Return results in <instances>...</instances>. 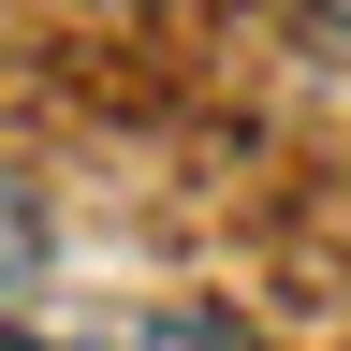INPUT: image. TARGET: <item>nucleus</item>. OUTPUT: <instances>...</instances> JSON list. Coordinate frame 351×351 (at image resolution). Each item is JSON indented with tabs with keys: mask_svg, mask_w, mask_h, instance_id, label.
Masks as SVG:
<instances>
[{
	"mask_svg": "<svg viewBox=\"0 0 351 351\" xmlns=\"http://www.w3.org/2000/svg\"><path fill=\"white\" fill-rule=\"evenodd\" d=\"M29 263H44V219H29V191H15V176H0V307L29 293Z\"/></svg>",
	"mask_w": 351,
	"mask_h": 351,
	"instance_id": "obj_1",
	"label": "nucleus"
}]
</instances>
